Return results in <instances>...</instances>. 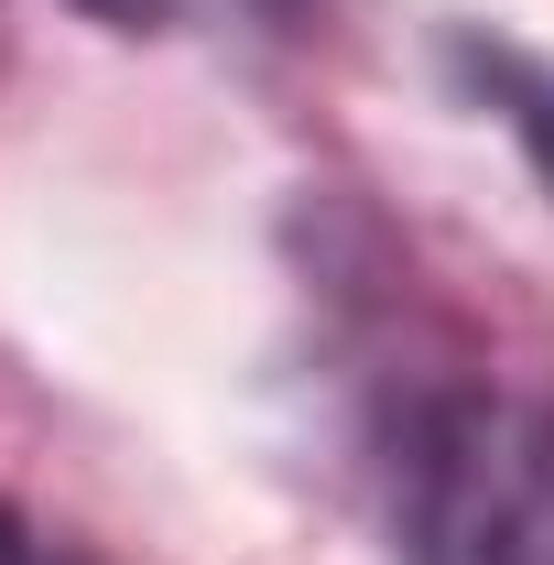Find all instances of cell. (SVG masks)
<instances>
[{
    "mask_svg": "<svg viewBox=\"0 0 554 565\" xmlns=\"http://www.w3.org/2000/svg\"><path fill=\"white\" fill-rule=\"evenodd\" d=\"M446 66L500 109V131L522 141V163L544 174V196H554V66H544V55H522V44H489V33H457Z\"/></svg>",
    "mask_w": 554,
    "mask_h": 565,
    "instance_id": "2",
    "label": "cell"
},
{
    "mask_svg": "<svg viewBox=\"0 0 554 565\" xmlns=\"http://www.w3.org/2000/svg\"><path fill=\"white\" fill-rule=\"evenodd\" d=\"M76 11H87V22H109V33H163L185 0H76Z\"/></svg>",
    "mask_w": 554,
    "mask_h": 565,
    "instance_id": "4",
    "label": "cell"
},
{
    "mask_svg": "<svg viewBox=\"0 0 554 565\" xmlns=\"http://www.w3.org/2000/svg\"><path fill=\"white\" fill-rule=\"evenodd\" d=\"M381 500L403 565H554V392L446 370L392 403Z\"/></svg>",
    "mask_w": 554,
    "mask_h": 565,
    "instance_id": "1",
    "label": "cell"
},
{
    "mask_svg": "<svg viewBox=\"0 0 554 565\" xmlns=\"http://www.w3.org/2000/svg\"><path fill=\"white\" fill-rule=\"evenodd\" d=\"M0 565H98L76 533H55V522H33V511H11L0 500Z\"/></svg>",
    "mask_w": 554,
    "mask_h": 565,
    "instance_id": "3",
    "label": "cell"
}]
</instances>
